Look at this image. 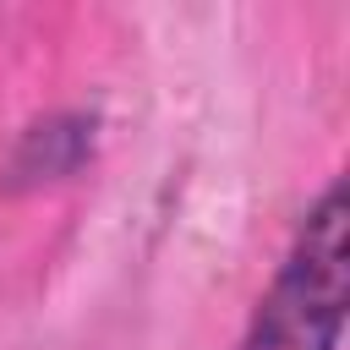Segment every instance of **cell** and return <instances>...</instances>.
Returning a JSON list of instances; mask_svg holds the SVG:
<instances>
[{
	"label": "cell",
	"mask_w": 350,
	"mask_h": 350,
	"mask_svg": "<svg viewBox=\"0 0 350 350\" xmlns=\"http://www.w3.org/2000/svg\"><path fill=\"white\" fill-rule=\"evenodd\" d=\"M345 268H350V208L345 186H328L323 202L306 213L241 350H339Z\"/></svg>",
	"instance_id": "1"
}]
</instances>
